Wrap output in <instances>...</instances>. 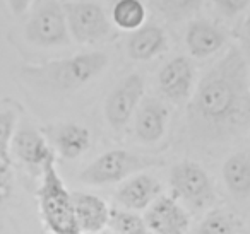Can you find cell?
Here are the masks:
<instances>
[{
	"label": "cell",
	"instance_id": "cell-5",
	"mask_svg": "<svg viewBox=\"0 0 250 234\" xmlns=\"http://www.w3.org/2000/svg\"><path fill=\"white\" fill-rule=\"evenodd\" d=\"M24 36L31 45L42 48H55L70 43L67 16L57 0H38L24 29Z\"/></svg>",
	"mask_w": 250,
	"mask_h": 234
},
{
	"label": "cell",
	"instance_id": "cell-15",
	"mask_svg": "<svg viewBox=\"0 0 250 234\" xmlns=\"http://www.w3.org/2000/svg\"><path fill=\"white\" fill-rule=\"evenodd\" d=\"M168 48V38L160 26L146 24L134 31L127 43L129 57L139 62L154 58Z\"/></svg>",
	"mask_w": 250,
	"mask_h": 234
},
{
	"label": "cell",
	"instance_id": "cell-25",
	"mask_svg": "<svg viewBox=\"0 0 250 234\" xmlns=\"http://www.w3.org/2000/svg\"><path fill=\"white\" fill-rule=\"evenodd\" d=\"M250 0H214L216 7L226 18H235L242 11H245Z\"/></svg>",
	"mask_w": 250,
	"mask_h": 234
},
{
	"label": "cell",
	"instance_id": "cell-14",
	"mask_svg": "<svg viewBox=\"0 0 250 234\" xmlns=\"http://www.w3.org/2000/svg\"><path fill=\"white\" fill-rule=\"evenodd\" d=\"M226 36L218 26L211 24L209 21L199 19L188 24L185 43L194 58H208L214 55L218 50L223 48Z\"/></svg>",
	"mask_w": 250,
	"mask_h": 234
},
{
	"label": "cell",
	"instance_id": "cell-23",
	"mask_svg": "<svg viewBox=\"0 0 250 234\" xmlns=\"http://www.w3.org/2000/svg\"><path fill=\"white\" fill-rule=\"evenodd\" d=\"M14 111H0V161L5 164H12L11 161V142L14 138L16 128Z\"/></svg>",
	"mask_w": 250,
	"mask_h": 234
},
{
	"label": "cell",
	"instance_id": "cell-8",
	"mask_svg": "<svg viewBox=\"0 0 250 234\" xmlns=\"http://www.w3.org/2000/svg\"><path fill=\"white\" fill-rule=\"evenodd\" d=\"M144 94V79L141 74H130L115 86L104 103V117L110 127L120 130L136 113Z\"/></svg>",
	"mask_w": 250,
	"mask_h": 234
},
{
	"label": "cell",
	"instance_id": "cell-6",
	"mask_svg": "<svg viewBox=\"0 0 250 234\" xmlns=\"http://www.w3.org/2000/svg\"><path fill=\"white\" fill-rule=\"evenodd\" d=\"M170 188L177 200L194 210H202L212 205L216 198L214 185L204 168L192 161L178 162L170 171Z\"/></svg>",
	"mask_w": 250,
	"mask_h": 234
},
{
	"label": "cell",
	"instance_id": "cell-19",
	"mask_svg": "<svg viewBox=\"0 0 250 234\" xmlns=\"http://www.w3.org/2000/svg\"><path fill=\"white\" fill-rule=\"evenodd\" d=\"M113 22L125 31H137L146 21V9L139 0H118L113 7Z\"/></svg>",
	"mask_w": 250,
	"mask_h": 234
},
{
	"label": "cell",
	"instance_id": "cell-9",
	"mask_svg": "<svg viewBox=\"0 0 250 234\" xmlns=\"http://www.w3.org/2000/svg\"><path fill=\"white\" fill-rule=\"evenodd\" d=\"M144 220L154 234H185L190 226L188 214L175 196H160L154 200Z\"/></svg>",
	"mask_w": 250,
	"mask_h": 234
},
{
	"label": "cell",
	"instance_id": "cell-21",
	"mask_svg": "<svg viewBox=\"0 0 250 234\" xmlns=\"http://www.w3.org/2000/svg\"><path fill=\"white\" fill-rule=\"evenodd\" d=\"M110 224L117 234H154L147 227L146 220L130 210L111 209L110 210Z\"/></svg>",
	"mask_w": 250,
	"mask_h": 234
},
{
	"label": "cell",
	"instance_id": "cell-24",
	"mask_svg": "<svg viewBox=\"0 0 250 234\" xmlns=\"http://www.w3.org/2000/svg\"><path fill=\"white\" fill-rule=\"evenodd\" d=\"M14 192V179H12L11 164L0 161V209L11 200Z\"/></svg>",
	"mask_w": 250,
	"mask_h": 234
},
{
	"label": "cell",
	"instance_id": "cell-12",
	"mask_svg": "<svg viewBox=\"0 0 250 234\" xmlns=\"http://www.w3.org/2000/svg\"><path fill=\"white\" fill-rule=\"evenodd\" d=\"M168 110L161 101L147 98L143 101L136 117V137L143 144H154L167 132Z\"/></svg>",
	"mask_w": 250,
	"mask_h": 234
},
{
	"label": "cell",
	"instance_id": "cell-17",
	"mask_svg": "<svg viewBox=\"0 0 250 234\" xmlns=\"http://www.w3.org/2000/svg\"><path fill=\"white\" fill-rule=\"evenodd\" d=\"M12 144H14L16 156L31 168H43L45 161L53 154V151L46 144L45 137L35 128L18 130L12 138Z\"/></svg>",
	"mask_w": 250,
	"mask_h": 234
},
{
	"label": "cell",
	"instance_id": "cell-2",
	"mask_svg": "<svg viewBox=\"0 0 250 234\" xmlns=\"http://www.w3.org/2000/svg\"><path fill=\"white\" fill-rule=\"evenodd\" d=\"M104 52L79 53L70 58L57 60L38 67H24L21 76L31 87L43 93L67 94L94 80L108 67Z\"/></svg>",
	"mask_w": 250,
	"mask_h": 234
},
{
	"label": "cell",
	"instance_id": "cell-16",
	"mask_svg": "<svg viewBox=\"0 0 250 234\" xmlns=\"http://www.w3.org/2000/svg\"><path fill=\"white\" fill-rule=\"evenodd\" d=\"M223 179L235 200L250 198V151L229 156L223 164Z\"/></svg>",
	"mask_w": 250,
	"mask_h": 234
},
{
	"label": "cell",
	"instance_id": "cell-1",
	"mask_svg": "<svg viewBox=\"0 0 250 234\" xmlns=\"http://www.w3.org/2000/svg\"><path fill=\"white\" fill-rule=\"evenodd\" d=\"M187 127L197 144H218L250 127V87L247 62L229 48L199 82L187 108Z\"/></svg>",
	"mask_w": 250,
	"mask_h": 234
},
{
	"label": "cell",
	"instance_id": "cell-10",
	"mask_svg": "<svg viewBox=\"0 0 250 234\" xmlns=\"http://www.w3.org/2000/svg\"><path fill=\"white\" fill-rule=\"evenodd\" d=\"M195 70L187 57L171 58L158 74V87L167 99L173 103H184L190 98L194 86Z\"/></svg>",
	"mask_w": 250,
	"mask_h": 234
},
{
	"label": "cell",
	"instance_id": "cell-26",
	"mask_svg": "<svg viewBox=\"0 0 250 234\" xmlns=\"http://www.w3.org/2000/svg\"><path fill=\"white\" fill-rule=\"evenodd\" d=\"M31 2L33 0H9V7H11V11L14 16H21L28 11Z\"/></svg>",
	"mask_w": 250,
	"mask_h": 234
},
{
	"label": "cell",
	"instance_id": "cell-11",
	"mask_svg": "<svg viewBox=\"0 0 250 234\" xmlns=\"http://www.w3.org/2000/svg\"><path fill=\"white\" fill-rule=\"evenodd\" d=\"M161 183L149 175H137L129 178L117 190V202L130 210L147 209L161 195Z\"/></svg>",
	"mask_w": 250,
	"mask_h": 234
},
{
	"label": "cell",
	"instance_id": "cell-3",
	"mask_svg": "<svg viewBox=\"0 0 250 234\" xmlns=\"http://www.w3.org/2000/svg\"><path fill=\"white\" fill-rule=\"evenodd\" d=\"M42 171L43 181L38 188V200L46 227L53 234H81L74 214L72 195L67 192L55 168V154L46 159Z\"/></svg>",
	"mask_w": 250,
	"mask_h": 234
},
{
	"label": "cell",
	"instance_id": "cell-4",
	"mask_svg": "<svg viewBox=\"0 0 250 234\" xmlns=\"http://www.w3.org/2000/svg\"><path fill=\"white\" fill-rule=\"evenodd\" d=\"M161 161L154 157L134 154L129 151H108L94 159L79 175V179L86 185L103 186L127 179L129 176L144 171L153 166H160Z\"/></svg>",
	"mask_w": 250,
	"mask_h": 234
},
{
	"label": "cell",
	"instance_id": "cell-22",
	"mask_svg": "<svg viewBox=\"0 0 250 234\" xmlns=\"http://www.w3.org/2000/svg\"><path fill=\"white\" fill-rule=\"evenodd\" d=\"M204 0H156V9L165 19L178 22L201 9Z\"/></svg>",
	"mask_w": 250,
	"mask_h": 234
},
{
	"label": "cell",
	"instance_id": "cell-13",
	"mask_svg": "<svg viewBox=\"0 0 250 234\" xmlns=\"http://www.w3.org/2000/svg\"><path fill=\"white\" fill-rule=\"evenodd\" d=\"M74 214L81 233H100L110 222V209L106 203L91 193H72Z\"/></svg>",
	"mask_w": 250,
	"mask_h": 234
},
{
	"label": "cell",
	"instance_id": "cell-20",
	"mask_svg": "<svg viewBox=\"0 0 250 234\" xmlns=\"http://www.w3.org/2000/svg\"><path fill=\"white\" fill-rule=\"evenodd\" d=\"M242 222L233 214L223 210H212L199 224L195 234H236Z\"/></svg>",
	"mask_w": 250,
	"mask_h": 234
},
{
	"label": "cell",
	"instance_id": "cell-18",
	"mask_svg": "<svg viewBox=\"0 0 250 234\" xmlns=\"http://www.w3.org/2000/svg\"><path fill=\"white\" fill-rule=\"evenodd\" d=\"M52 140L62 157L77 159L89 149L91 134L83 125L63 123L52 130Z\"/></svg>",
	"mask_w": 250,
	"mask_h": 234
},
{
	"label": "cell",
	"instance_id": "cell-27",
	"mask_svg": "<svg viewBox=\"0 0 250 234\" xmlns=\"http://www.w3.org/2000/svg\"><path fill=\"white\" fill-rule=\"evenodd\" d=\"M242 41L245 45L247 50H250V16L247 18V21L243 22V28H242Z\"/></svg>",
	"mask_w": 250,
	"mask_h": 234
},
{
	"label": "cell",
	"instance_id": "cell-7",
	"mask_svg": "<svg viewBox=\"0 0 250 234\" xmlns=\"http://www.w3.org/2000/svg\"><path fill=\"white\" fill-rule=\"evenodd\" d=\"M69 31L77 43L91 45L104 39L111 31L104 11L93 2H72L63 5Z\"/></svg>",
	"mask_w": 250,
	"mask_h": 234
}]
</instances>
